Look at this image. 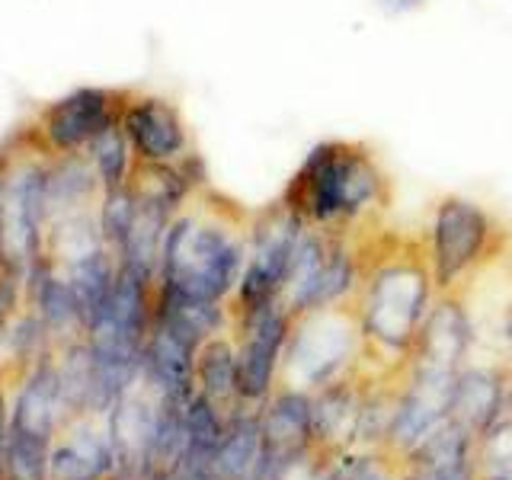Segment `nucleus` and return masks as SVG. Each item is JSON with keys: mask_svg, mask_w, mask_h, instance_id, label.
Returning <instances> with one entry per match:
<instances>
[{"mask_svg": "<svg viewBox=\"0 0 512 480\" xmlns=\"http://www.w3.org/2000/svg\"><path fill=\"white\" fill-rule=\"evenodd\" d=\"M436 295L420 234L394 231L388 224L365 234L362 282L352 308L365 333L372 372L404 368Z\"/></svg>", "mask_w": 512, "mask_h": 480, "instance_id": "f257e3e1", "label": "nucleus"}, {"mask_svg": "<svg viewBox=\"0 0 512 480\" xmlns=\"http://www.w3.org/2000/svg\"><path fill=\"white\" fill-rule=\"evenodd\" d=\"M279 199L308 228L362 234L388 218L394 183L372 144L327 138L304 154Z\"/></svg>", "mask_w": 512, "mask_h": 480, "instance_id": "f03ea898", "label": "nucleus"}, {"mask_svg": "<svg viewBox=\"0 0 512 480\" xmlns=\"http://www.w3.org/2000/svg\"><path fill=\"white\" fill-rule=\"evenodd\" d=\"M250 215L212 192H205V205L183 208L160 247L157 288L231 304L250 256Z\"/></svg>", "mask_w": 512, "mask_h": 480, "instance_id": "7ed1b4c3", "label": "nucleus"}, {"mask_svg": "<svg viewBox=\"0 0 512 480\" xmlns=\"http://www.w3.org/2000/svg\"><path fill=\"white\" fill-rule=\"evenodd\" d=\"M420 237L436 292H464L487 266L512 253L509 221L461 192L436 199Z\"/></svg>", "mask_w": 512, "mask_h": 480, "instance_id": "20e7f679", "label": "nucleus"}, {"mask_svg": "<svg viewBox=\"0 0 512 480\" xmlns=\"http://www.w3.org/2000/svg\"><path fill=\"white\" fill-rule=\"evenodd\" d=\"M365 368L368 346L352 304L292 317L279 368V388L314 394L327 384L365 372Z\"/></svg>", "mask_w": 512, "mask_h": 480, "instance_id": "39448f33", "label": "nucleus"}, {"mask_svg": "<svg viewBox=\"0 0 512 480\" xmlns=\"http://www.w3.org/2000/svg\"><path fill=\"white\" fill-rule=\"evenodd\" d=\"M304 231H308V224L282 199L269 202L266 208H256L250 215V256L231 301L234 314H247L263 308V304L282 301L288 266H292L295 247Z\"/></svg>", "mask_w": 512, "mask_h": 480, "instance_id": "423d86ee", "label": "nucleus"}, {"mask_svg": "<svg viewBox=\"0 0 512 480\" xmlns=\"http://www.w3.org/2000/svg\"><path fill=\"white\" fill-rule=\"evenodd\" d=\"M288 330H292V311L282 301L234 314L231 336L237 343V391L244 407H263L279 388Z\"/></svg>", "mask_w": 512, "mask_h": 480, "instance_id": "0eeeda50", "label": "nucleus"}, {"mask_svg": "<svg viewBox=\"0 0 512 480\" xmlns=\"http://www.w3.org/2000/svg\"><path fill=\"white\" fill-rule=\"evenodd\" d=\"M48 215V170L23 167L0 183V260L10 272L32 269Z\"/></svg>", "mask_w": 512, "mask_h": 480, "instance_id": "6e6552de", "label": "nucleus"}, {"mask_svg": "<svg viewBox=\"0 0 512 480\" xmlns=\"http://www.w3.org/2000/svg\"><path fill=\"white\" fill-rule=\"evenodd\" d=\"M477 356V330L464 292H439L404 365L458 375Z\"/></svg>", "mask_w": 512, "mask_h": 480, "instance_id": "1a4fd4ad", "label": "nucleus"}, {"mask_svg": "<svg viewBox=\"0 0 512 480\" xmlns=\"http://www.w3.org/2000/svg\"><path fill=\"white\" fill-rule=\"evenodd\" d=\"M455 378L448 372H429V368L404 365L397 368V413L388 439V452L404 455L426 439L432 429L442 426L452 413Z\"/></svg>", "mask_w": 512, "mask_h": 480, "instance_id": "9d476101", "label": "nucleus"}, {"mask_svg": "<svg viewBox=\"0 0 512 480\" xmlns=\"http://www.w3.org/2000/svg\"><path fill=\"white\" fill-rule=\"evenodd\" d=\"M160 404H164V397L141 375L135 388L125 391L106 413V432L112 452H116V474H112V480H144L151 474Z\"/></svg>", "mask_w": 512, "mask_h": 480, "instance_id": "9b49d317", "label": "nucleus"}, {"mask_svg": "<svg viewBox=\"0 0 512 480\" xmlns=\"http://www.w3.org/2000/svg\"><path fill=\"white\" fill-rule=\"evenodd\" d=\"M263 432V480H276L288 464L314 452L311 394L276 388L260 407Z\"/></svg>", "mask_w": 512, "mask_h": 480, "instance_id": "f8f14e48", "label": "nucleus"}, {"mask_svg": "<svg viewBox=\"0 0 512 480\" xmlns=\"http://www.w3.org/2000/svg\"><path fill=\"white\" fill-rule=\"evenodd\" d=\"M119 125L138 164H176L189 154L186 122L164 96H125Z\"/></svg>", "mask_w": 512, "mask_h": 480, "instance_id": "ddd939ff", "label": "nucleus"}, {"mask_svg": "<svg viewBox=\"0 0 512 480\" xmlns=\"http://www.w3.org/2000/svg\"><path fill=\"white\" fill-rule=\"evenodd\" d=\"M372 384V368L327 384L311 394V423H314V452L336 461L340 455L359 448L362 410Z\"/></svg>", "mask_w": 512, "mask_h": 480, "instance_id": "4468645a", "label": "nucleus"}, {"mask_svg": "<svg viewBox=\"0 0 512 480\" xmlns=\"http://www.w3.org/2000/svg\"><path fill=\"white\" fill-rule=\"evenodd\" d=\"M125 93L84 87L68 93L64 100L52 103L42 116V135L58 151L90 148L93 138H100L109 125L122 119Z\"/></svg>", "mask_w": 512, "mask_h": 480, "instance_id": "2eb2a0df", "label": "nucleus"}, {"mask_svg": "<svg viewBox=\"0 0 512 480\" xmlns=\"http://www.w3.org/2000/svg\"><path fill=\"white\" fill-rule=\"evenodd\" d=\"M477 330V356L512 365V253L464 288Z\"/></svg>", "mask_w": 512, "mask_h": 480, "instance_id": "dca6fc26", "label": "nucleus"}, {"mask_svg": "<svg viewBox=\"0 0 512 480\" xmlns=\"http://www.w3.org/2000/svg\"><path fill=\"white\" fill-rule=\"evenodd\" d=\"M509 378H512L509 362L474 356L455 378L452 413H448V420H455L458 426L474 432L477 439H484L506 416Z\"/></svg>", "mask_w": 512, "mask_h": 480, "instance_id": "f3484780", "label": "nucleus"}, {"mask_svg": "<svg viewBox=\"0 0 512 480\" xmlns=\"http://www.w3.org/2000/svg\"><path fill=\"white\" fill-rule=\"evenodd\" d=\"M407 480H477L480 474V439L455 420H445L410 452L400 455Z\"/></svg>", "mask_w": 512, "mask_h": 480, "instance_id": "a211bd4d", "label": "nucleus"}, {"mask_svg": "<svg viewBox=\"0 0 512 480\" xmlns=\"http://www.w3.org/2000/svg\"><path fill=\"white\" fill-rule=\"evenodd\" d=\"M199 349L202 346L189 343L186 336L154 320L148 343H144V381L170 404H186L196 394Z\"/></svg>", "mask_w": 512, "mask_h": 480, "instance_id": "6ab92c4d", "label": "nucleus"}, {"mask_svg": "<svg viewBox=\"0 0 512 480\" xmlns=\"http://www.w3.org/2000/svg\"><path fill=\"white\" fill-rule=\"evenodd\" d=\"M13 429L29 432V436H39L45 442H52L61 426L74 420V413L64 400V388H61V372L52 362H39L29 372L20 397L13 404Z\"/></svg>", "mask_w": 512, "mask_h": 480, "instance_id": "aec40b11", "label": "nucleus"}, {"mask_svg": "<svg viewBox=\"0 0 512 480\" xmlns=\"http://www.w3.org/2000/svg\"><path fill=\"white\" fill-rule=\"evenodd\" d=\"M112 474H116V452L109 432L90 423H77L48 455V480H112Z\"/></svg>", "mask_w": 512, "mask_h": 480, "instance_id": "412c9836", "label": "nucleus"}, {"mask_svg": "<svg viewBox=\"0 0 512 480\" xmlns=\"http://www.w3.org/2000/svg\"><path fill=\"white\" fill-rule=\"evenodd\" d=\"M212 480H263V432L260 407H240L231 413L228 432L208 461Z\"/></svg>", "mask_w": 512, "mask_h": 480, "instance_id": "4be33fe9", "label": "nucleus"}, {"mask_svg": "<svg viewBox=\"0 0 512 480\" xmlns=\"http://www.w3.org/2000/svg\"><path fill=\"white\" fill-rule=\"evenodd\" d=\"M196 391L212 397L224 413H234L240 404L237 391V343L231 333L205 340L196 356Z\"/></svg>", "mask_w": 512, "mask_h": 480, "instance_id": "5701e85b", "label": "nucleus"}, {"mask_svg": "<svg viewBox=\"0 0 512 480\" xmlns=\"http://www.w3.org/2000/svg\"><path fill=\"white\" fill-rule=\"evenodd\" d=\"M68 282L77 295L80 304V314H84V333L87 324L100 314L109 298H112V288L119 282V256L112 247H100L87 256H80L68 266Z\"/></svg>", "mask_w": 512, "mask_h": 480, "instance_id": "b1692460", "label": "nucleus"}, {"mask_svg": "<svg viewBox=\"0 0 512 480\" xmlns=\"http://www.w3.org/2000/svg\"><path fill=\"white\" fill-rule=\"evenodd\" d=\"M228 420H231V413H224L212 397H205L202 391L192 394L183 404V423H186V439H189L186 461H196L208 468L215 448L221 445L224 432H228Z\"/></svg>", "mask_w": 512, "mask_h": 480, "instance_id": "393cba45", "label": "nucleus"}, {"mask_svg": "<svg viewBox=\"0 0 512 480\" xmlns=\"http://www.w3.org/2000/svg\"><path fill=\"white\" fill-rule=\"evenodd\" d=\"M32 301H36L39 320L48 333H74L84 330V314H80L77 295L68 279L55 272H39L32 282Z\"/></svg>", "mask_w": 512, "mask_h": 480, "instance_id": "a878e982", "label": "nucleus"}, {"mask_svg": "<svg viewBox=\"0 0 512 480\" xmlns=\"http://www.w3.org/2000/svg\"><path fill=\"white\" fill-rule=\"evenodd\" d=\"M87 151H90V160H93L96 176H100L103 192L132 183L138 160H135V151H132V144H128V138H125V132H122V125H119V122H116V125H109L100 138H93V144H90Z\"/></svg>", "mask_w": 512, "mask_h": 480, "instance_id": "bb28decb", "label": "nucleus"}, {"mask_svg": "<svg viewBox=\"0 0 512 480\" xmlns=\"http://www.w3.org/2000/svg\"><path fill=\"white\" fill-rule=\"evenodd\" d=\"M48 455H52V442L10 429L0 455V480H48Z\"/></svg>", "mask_w": 512, "mask_h": 480, "instance_id": "cd10ccee", "label": "nucleus"}, {"mask_svg": "<svg viewBox=\"0 0 512 480\" xmlns=\"http://www.w3.org/2000/svg\"><path fill=\"white\" fill-rule=\"evenodd\" d=\"M400 455L388 448H352L330 468V480H400Z\"/></svg>", "mask_w": 512, "mask_h": 480, "instance_id": "c85d7f7f", "label": "nucleus"}, {"mask_svg": "<svg viewBox=\"0 0 512 480\" xmlns=\"http://www.w3.org/2000/svg\"><path fill=\"white\" fill-rule=\"evenodd\" d=\"M135 215H138V192H135L132 183L103 192L100 218H96V221H100V231H103L106 247L116 250V256L125 247L128 231H132V224H135Z\"/></svg>", "mask_w": 512, "mask_h": 480, "instance_id": "c756f323", "label": "nucleus"}, {"mask_svg": "<svg viewBox=\"0 0 512 480\" xmlns=\"http://www.w3.org/2000/svg\"><path fill=\"white\" fill-rule=\"evenodd\" d=\"M480 471L512 477V416H503L480 439Z\"/></svg>", "mask_w": 512, "mask_h": 480, "instance_id": "7c9ffc66", "label": "nucleus"}, {"mask_svg": "<svg viewBox=\"0 0 512 480\" xmlns=\"http://www.w3.org/2000/svg\"><path fill=\"white\" fill-rule=\"evenodd\" d=\"M330 468H333L330 458L311 452V455L298 458L295 464H288L276 480H330Z\"/></svg>", "mask_w": 512, "mask_h": 480, "instance_id": "2f4dec72", "label": "nucleus"}, {"mask_svg": "<svg viewBox=\"0 0 512 480\" xmlns=\"http://www.w3.org/2000/svg\"><path fill=\"white\" fill-rule=\"evenodd\" d=\"M420 4H423V0H378V7H381L384 13H391V16L410 13V10L420 7Z\"/></svg>", "mask_w": 512, "mask_h": 480, "instance_id": "473e14b6", "label": "nucleus"}, {"mask_svg": "<svg viewBox=\"0 0 512 480\" xmlns=\"http://www.w3.org/2000/svg\"><path fill=\"white\" fill-rule=\"evenodd\" d=\"M10 429H13V420H7V404H4V394H0V455H4Z\"/></svg>", "mask_w": 512, "mask_h": 480, "instance_id": "72a5a7b5", "label": "nucleus"}, {"mask_svg": "<svg viewBox=\"0 0 512 480\" xmlns=\"http://www.w3.org/2000/svg\"><path fill=\"white\" fill-rule=\"evenodd\" d=\"M506 416H512V378H509V394H506Z\"/></svg>", "mask_w": 512, "mask_h": 480, "instance_id": "f704fd0d", "label": "nucleus"}, {"mask_svg": "<svg viewBox=\"0 0 512 480\" xmlns=\"http://www.w3.org/2000/svg\"><path fill=\"white\" fill-rule=\"evenodd\" d=\"M477 480H512V477H503V474H480Z\"/></svg>", "mask_w": 512, "mask_h": 480, "instance_id": "c9c22d12", "label": "nucleus"}, {"mask_svg": "<svg viewBox=\"0 0 512 480\" xmlns=\"http://www.w3.org/2000/svg\"><path fill=\"white\" fill-rule=\"evenodd\" d=\"M400 480H407V477H404V474H400Z\"/></svg>", "mask_w": 512, "mask_h": 480, "instance_id": "e433bc0d", "label": "nucleus"}]
</instances>
